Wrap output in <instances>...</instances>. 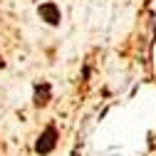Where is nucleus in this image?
<instances>
[{
	"label": "nucleus",
	"instance_id": "nucleus-1",
	"mask_svg": "<svg viewBox=\"0 0 156 156\" xmlns=\"http://www.w3.org/2000/svg\"><path fill=\"white\" fill-rule=\"evenodd\" d=\"M55 146H57V129L50 124V126H47V129L40 134V139L35 141V151L40 154V156H47V154H50Z\"/></svg>",
	"mask_w": 156,
	"mask_h": 156
},
{
	"label": "nucleus",
	"instance_id": "nucleus-2",
	"mask_svg": "<svg viewBox=\"0 0 156 156\" xmlns=\"http://www.w3.org/2000/svg\"><path fill=\"white\" fill-rule=\"evenodd\" d=\"M37 12H40V17L47 25H60L62 23V12H60V8H57L55 3H42L40 8H37Z\"/></svg>",
	"mask_w": 156,
	"mask_h": 156
},
{
	"label": "nucleus",
	"instance_id": "nucleus-3",
	"mask_svg": "<svg viewBox=\"0 0 156 156\" xmlns=\"http://www.w3.org/2000/svg\"><path fill=\"white\" fill-rule=\"evenodd\" d=\"M50 97H52V87L47 84V82H42V84H35V107H45L47 102H50Z\"/></svg>",
	"mask_w": 156,
	"mask_h": 156
}]
</instances>
